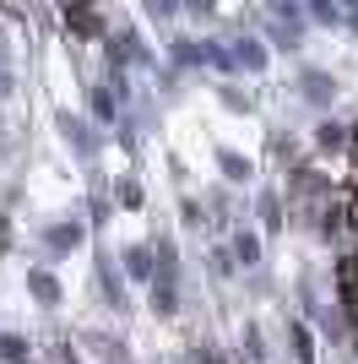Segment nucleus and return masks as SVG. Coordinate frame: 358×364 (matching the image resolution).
Masks as SVG:
<instances>
[{"label": "nucleus", "mask_w": 358, "mask_h": 364, "mask_svg": "<svg viewBox=\"0 0 358 364\" xmlns=\"http://www.w3.org/2000/svg\"><path fill=\"white\" fill-rule=\"evenodd\" d=\"M342 289H347V304H353V321H358V261H342Z\"/></svg>", "instance_id": "obj_1"}, {"label": "nucleus", "mask_w": 358, "mask_h": 364, "mask_svg": "<svg viewBox=\"0 0 358 364\" xmlns=\"http://www.w3.org/2000/svg\"><path fill=\"white\" fill-rule=\"evenodd\" d=\"M342 213L353 218V228H358V185H353V191H347V201H342Z\"/></svg>", "instance_id": "obj_2"}, {"label": "nucleus", "mask_w": 358, "mask_h": 364, "mask_svg": "<svg viewBox=\"0 0 358 364\" xmlns=\"http://www.w3.org/2000/svg\"><path fill=\"white\" fill-rule=\"evenodd\" d=\"M353 168H358V131H353Z\"/></svg>", "instance_id": "obj_3"}]
</instances>
